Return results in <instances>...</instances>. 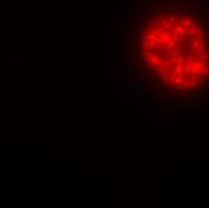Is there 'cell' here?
I'll return each mask as SVG.
<instances>
[{
  "label": "cell",
  "instance_id": "obj_1",
  "mask_svg": "<svg viewBox=\"0 0 209 208\" xmlns=\"http://www.w3.org/2000/svg\"><path fill=\"white\" fill-rule=\"evenodd\" d=\"M155 94H156V96H157V98H160V99H166V96H167L165 93H164V91H161V90H156V91H155Z\"/></svg>",
  "mask_w": 209,
  "mask_h": 208
},
{
  "label": "cell",
  "instance_id": "obj_2",
  "mask_svg": "<svg viewBox=\"0 0 209 208\" xmlns=\"http://www.w3.org/2000/svg\"><path fill=\"white\" fill-rule=\"evenodd\" d=\"M145 79H147V76H145V75H139V76L137 77V82H138V83H142Z\"/></svg>",
  "mask_w": 209,
  "mask_h": 208
},
{
  "label": "cell",
  "instance_id": "obj_3",
  "mask_svg": "<svg viewBox=\"0 0 209 208\" xmlns=\"http://www.w3.org/2000/svg\"><path fill=\"white\" fill-rule=\"evenodd\" d=\"M142 64H144V60H137V61H136V66H139V65H142Z\"/></svg>",
  "mask_w": 209,
  "mask_h": 208
}]
</instances>
